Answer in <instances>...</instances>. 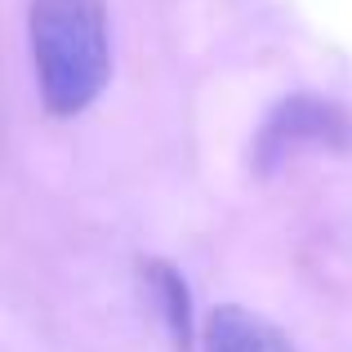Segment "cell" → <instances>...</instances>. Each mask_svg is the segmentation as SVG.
Here are the masks:
<instances>
[{
    "instance_id": "6da1fadb",
    "label": "cell",
    "mask_w": 352,
    "mask_h": 352,
    "mask_svg": "<svg viewBox=\"0 0 352 352\" xmlns=\"http://www.w3.org/2000/svg\"><path fill=\"white\" fill-rule=\"evenodd\" d=\"M27 50L41 107L58 120L80 116L112 80V27L103 0H32Z\"/></svg>"
},
{
    "instance_id": "7a4b0ae2",
    "label": "cell",
    "mask_w": 352,
    "mask_h": 352,
    "mask_svg": "<svg viewBox=\"0 0 352 352\" xmlns=\"http://www.w3.org/2000/svg\"><path fill=\"white\" fill-rule=\"evenodd\" d=\"M312 147H326V152L352 147V112L326 94H290L258 125L254 165L258 174H272L294 152H312Z\"/></svg>"
},
{
    "instance_id": "3957f363",
    "label": "cell",
    "mask_w": 352,
    "mask_h": 352,
    "mask_svg": "<svg viewBox=\"0 0 352 352\" xmlns=\"http://www.w3.org/2000/svg\"><path fill=\"white\" fill-rule=\"evenodd\" d=\"M138 281H143L147 303L156 308L174 352H192V344H197V312H192V290L183 281V272L174 263H165V258H143Z\"/></svg>"
},
{
    "instance_id": "277c9868",
    "label": "cell",
    "mask_w": 352,
    "mask_h": 352,
    "mask_svg": "<svg viewBox=\"0 0 352 352\" xmlns=\"http://www.w3.org/2000/svg\"><path fill=\"white\" fill-rule=\"evenodd\" d=\"M201 348L206 352H294L285 330H276L267 317L241 303H219L210 308L201 326Z\"/></svg>"
}]
</instances>
